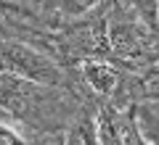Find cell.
<instances>
[{
    "label": "cell",
    "instance_id": "1",
    "mask_svg": "<svg viewBox=\"0 0 159 145\" xmlns=\"http://www.w3.org/2000/svg\"><path fill=\"white\" fill-rule=\"evenodd\" d=\"M85 74H88V82H90L98 92H111V87H114L111 66H106V63H88Z\"/></svg>",
    "mask_w": 159,
    "mask_h": 145
},
{
    "label": "cell",
    "instance_id": "2",
    "mask_svg": "<svg viewBox=\"0 0 159 145\" xmlns=\"http://www.w3.org/2000/svg\"><path fill=\"white\" fill-rule=\"evenodd\" d=\"M135 134L148 145H159V119L143 113L141 122H135Z\"/></svg>",
    "mask_w": 159,
    "mask_h": 145
},
{
    "label": "cell",
    "instance_id": "3",
    "mask_svg": "<svg viewBox=\"0 0 159 145\" xmlns=\"http://www.w3.org/2000/svg\"><path fill=\"white\" fill-rule=\"evenodd\" d=\"M0 145H24V140L19 137V134L13 132L11 127L0 124Z\"/></svg>",
    "mask_w": 159,
    "mask_h": 145
},
{
    "label": "cell",
    "instance_id": "4",
    "mask_svg": "<svg viewBox=\"0 0 159 145\" xmlns=\"http://www.w3.org/2000/svg\"><path fill=\"white\" fill-rule=\"evenodd\" d=\"M138 143H141V145H148V143H143V140H141V137H138Z\"/></svg>",
    "mask_w": 159,
    "mask_h": 145
}]
</instances>
